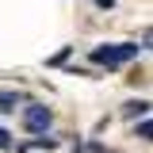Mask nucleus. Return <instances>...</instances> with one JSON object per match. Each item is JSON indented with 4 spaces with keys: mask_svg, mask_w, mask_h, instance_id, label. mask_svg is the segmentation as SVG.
<instances>
[{
    "mask_svg": "<svg viewBox=\"0 0 153 153\" xmlns=\"http://www.w3.org/2000/svg\"><path fill=\"white\" fill-rule=\"evenodd\" d=\"M92 4H96V8H107V12L115 8V0H92Z\"/></svg>",
    "mask_w": 153,
    "mask_h": 153,
    "instance_id": "0eeeda50",
    "label": "nucleus"
},
{
    "mask_svg": "<svg viewBox=\"0 0 153 153\" xmlns=\"http://www.w3.org/2000/svg\"><path fill=\"white\" fill-rule=\"evenodd\" d=\"M50 123H54V111H50L46 103H27V107H23V126L31 134H46Z\"/></svg>",
    "mask_w": 153,
    "mask_h": 153,
    "instance_id": "f03ea898",
    "label": "nucleus"
},
{
    "mask_svg": "<svg viewBox=\"0 0 153 153\" xmlns=\"http://www.w3.org/2000/svg\"><path fill=\"white\" fill-rule=\"evenodd\" d=\"M153 134V126H149V119H142V123H138V138H149Z\"/></svg>",
    "mask_w": 153,
    "mask_h": 153,
    "instance_id": "39448f33",
    "label": "nucleus"
},
{
    "mask_svg": "<svg viewBox=\"0 0 153 153\" xmlns=\"http://www.w3.org/2000/svg\"><path fill=\"white\" fill-rule=\"evenodd\" d=\"M8 146H12V134H8V130H0V149H8Z\"/></svg>",
    "mask_w": 153,
    "mask_h": 153,
    "instance_id": "423d86ee",
    "label": "nucleus"
},
{
    "mask_svg": "<svg viewBox=\"0 0 153 153\" xmlns=\"http://www.w3.org/2000/svg\"><path fill=\"white\" fill-rule=\"evenodd\" d=\"M142 46H134V42H115V46H96L92 50V65H103V69H119V65H126L138 57Z\"/></svg>",
    "mask_w": 153,
    "mask_h": 153,
    "instance_id": "f257e3e1",
    "label": "nucleus"
},
{
    "mask_svg": "<svg viewBox=\"0 0 153 153\" xmlns=\"http://www.w3.org/2000/svg\"><path fill=\"white\" fill-rule=\"evenodd\" d=\"M19 103H23V96H19V92H0V111H4V115H12Z\"/></svg>",
    "mask_w": 153,
    "mask_h": 153,
    "instance_id": "7ed1b4c3",
    "label": "nucleus"
},
{
    "mask_svg": "<svg viewBox=\"0 0 153 153\" xmlns=\"http://www.w3.org/2000/svg\"><path fill=\"white\" fill-rule=\"evenodd\" d=\"M146 111H149V100H130V103L123 107V115H130V119L134 115H146Z\"/></svg>",
    "mask_w": 153,
    "mask_h": 153,
    "instance_id": "20e7f679",
    "label": "nucleus"
}]
</instances>
